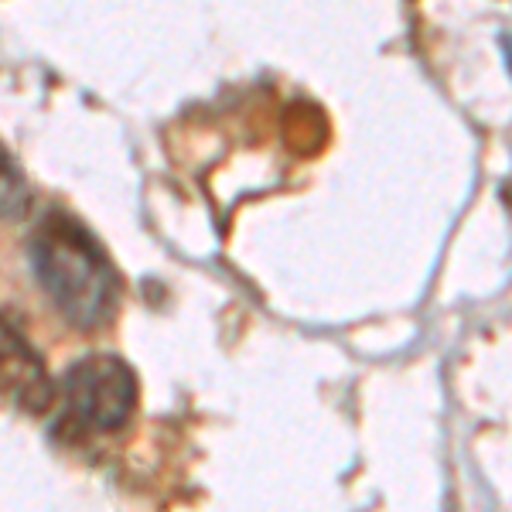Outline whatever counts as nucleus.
I'll return each instance as SVG.
<instances>
[{
    "label": "nucleus",
    "mask_w": 512,
    "mask_h": 512,
    "mask_svg": "<svg viewBox=\"0 0 512 512\" xmlns=\"http://www.w3.org/2000/svg\"><path fill=\"white\" fill-rule=\"evenodd\" d=\"M28 205H31V188L28 178L21 175L18 161L7 154V147L0 144V219L14 222L21 216H28Z\"/></svg>",
    "instance_id": "4"
},
{
    "label": "nucleus",
    "mask_w": 512,
    "mask_h": 512,
    "mask_svg": "<svg viewBox=\"0 0 512 512\" xmlns=\"http://www.w3.org/2000/svg\"><path fill=\"white\" fill-rule=\"evenodd\" d=\"M62 396L72 420L86 431L113 434L137 407V376L120 355H86L62 379Z\"/></svg>",
    "instance_id": "2"
},
{
    "label": "nucleus",
    "mask_w": 512,
    "mask_h": 512,
    "mask_svg": "<svg viewBox=\"0 0 512 512\" xmlns=\"http://www.w3.org/2000/svg\"><path fill=\"white\" fill-rule=\"evenodd\" d=\"M0 396L24 414H45L55 403V383L18 325L0 315Z\"/></svg>",
    "instance_id": "3"
},
{
    "label": "nucleus",
    "mask_w": 512,
    "mask_h": 512,
    "mask_svg": "<svg viewBox=\"0 0 512 512\" xmlns=\"http://www.w3.org/2000/svg\"><path fill=\"white\" fill-rule=\"evenodd\" d=\"M502 48H506V55H509V62H512V41H509V38L502 41Z\"/></svg>",
    "instance_id": "5"
},
{
    "label": "nucleus",
    "mask_w": 512,
    "mask_h": 512,
    "mask_svg": "<svg viewBox=\"0 0 512 512\" xmlns=\"http://www.w3.org/2000/svg\"><path fill=\"white\" fill-rule=\"evenodd\" d=\"M28 263L55 311L79 332L103 328L117 315L120 277L103 246L72 216H48L28 239Z\"/></svg>",
    "instance_id": "1"
}]
</instances>
